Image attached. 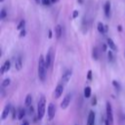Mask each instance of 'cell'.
Segmentation results:
<instances>
[{"mask_svg": "<svg viewBox=\"0 0 125 125\" xmlns=\"http://www.w3.org/2000/svg\"><path fill=\"white\" fill-rule=\"evenodd\" d=\"M103 51H106V45L103 44Z\"/></svg>", "mask_w": 125, "mask_h": 125, "instance_id": "e575fe53", "label": "cell"}, {"mask_svg": "<svg viewBox=\"0 0 125 125\" xmlns=\"http://www.w3.org/2000/svg\"><path fill=\"white\" fill-rule=\"evenodd\" d=\"M105 110H106V119L108 120L110 125H113V112H112V106L109 102H106Z\"/></svg>", "mask_w": 125, "mask_h": 125, "instance_id": "3957f363", "label": "cell"}, {"mask_svg": "<svg viewBox=\"0 0 125 125\" xmlns=\"http://www.w3.org/2000/svg\"><path fill=\"white\" fill-rule=\"evenodd\" d=\"M55 33H56V38H57V39H60V38L62 37V26H61L60 24L56 25V27H55Z\"/></svg>", "mask_w": 125, "mask_h": 125, "instance_id": "4fadbf2b", "label": "cell"}, {"mask_svg": "<svg viewBox=\"0 0 125 125\" xmlns=\"http://www.w3.org/2000/svg\"><path fill=\"white\" fill-rule=\"evenodd\" d=\"M112 84H113L114 88H115L117 91H119V90H120V84H119V82H117L116 80H113V81H112Z\"/></svg>", "mask_w": 125, "mask_h": 125, "instance_id": "cb8c5ba5", "label": "cell"}, {"mask_svg": "<svg viewBox=\"0 0 125 125\" xmlns=\"http://www.w3.org/2000/svg\"><path fill=\"white\" fill-rule=\"evenodd\" d=\"M46 70L47 66L45 63V59L43 56H40L38 60V77L42 82L46 80Z\"/></svg>", "mask_w": 125, "mask_h": 125, "instance_id": "6da1fadb", "label": "cell"}, {"mask_svg": "<svg viewBox=\"0 0 125 125\" xmlns=\"http://www.w3.org/2000/svg\"><path fill=\"white\" fill-rule=\"evenodd\" d=\"M24 115H25V109H24V108H22V107H21V108L19 109L18 119H19V120H22V119H23V117H24Z\"/></svg>", "mask_w": 125, "mask_h": 125, "instance_id": "e0dca14e", "label": "cell"}, {"mask_svg": "<svg viewBox=\"0 0 125 125\" xmlns=\"http://www.w3.org/2000/svg\"><path fill=\"white\" fill-rule=\"evenodd\" d=\"M11 110H12V105L10 104H7L5 105V107L3 108V111H2V114H1V119L2 120H5L8 117V115L10 114Z\"/></svg>", "mask_w": 125, "mask_h": 125, "instance_id": "ba28073f", "label": "cell"}, {"mask_svg": "<svg viewBox=\"0 0 125 125\" xmlns=\"http://www.w3.org/2000/svg\"><path fill=\"white\" fill-rule=\"evenodd\" d=\"M24 24H25V21H24V20H21V21L19 22V24H18V26H17V29L21 30V29L24 27Z\"/></svg>", "mask_w": 125, "mask_h": 125, "instance_id": "7402d4cb", "label": "cell"}, {"mask_svg": "<svg viewBox=\"0 0 125 125\" xmlns=\"http://www.w3.org/2000/svg\"><path fill=\"white\" fill-rule=\"evenodd\" d=\"M21 125H29V122L27 121V120H23L22 122H21Z\"/></svg>", "mask_w": 125, "mask_h": 125, "instance_id": "d6a6232c", "label": "cell"}, {"mask_svg": "<svg viewBox=\"0 0 125 125\" xmlns=\"http://www.w3.org/2000/svg\"><path fill=\"white\" fill-rule=\"evenodd\" d=\"M118 30H119V31H121V30H122V27H121V25H118Z\"/></svg>", "mask_w": 125, "mask_h": 125, "instance_id": "8d00e7d4", "label": "cell"}, {"mask_svg": "<svg viewBox=\"0 0 125 125\" xmlns=\"http://www.w3.org/2000/svg\"><path fill=\"white\" fill-rule=\"evenodd\" d=\"M10 67H11V62H10V61H5V62L2 64V66H1V74H4L6 71H8L9 69H10Z\"/></svg>", "mask_w": 125, "mask_h": 125, "instance_id": "7c38bea8", "label": "cell"}, {"mask_svg": "<svg viewBox=\"0 0 125 125\" xmlns=\"http://www.w3.org/2000/svg\"><path fill=\"white\" fill-rule=\"evenodd\" d=\"M87 79L88 80H91L92 79V70H89L88 73H87Z\"/></svg>", "mask_w": 125, "mask_h": 125, "instance_id": "f546056e", "label": "cell"}, {"mask_svg": "<svg viewBox=\"0 0 125 125\" xmlns=\"http://www.w3.org/2000/svg\"><path fill=\"white\" fill-rule=\"evenodd\" d=\"M11 83V79L10 78H5L3 81H2V87L5 88V87H8Z\"/></svg>", "mask_w": 125, "mask_h": 125, "instance_id": "44dd1931", "label": "cell"}, {"mask_svg": "<svg viewBox=\"0 0 125 125\" xmlns=\"http://www.w3.org/2000/svg\"><path fill=\"white\" fill-rule=\"evenodd\" d=\"M52 36H53V33H52V30L50 29V30H49V34H48V37H49V38H52Z\"/></svg>", "mask_w": 125, "mask_h": 125, "instance_id": "836d02e7", "label": "cell"}, {"mask_svg": "<svg viewBox=\"0 0 125 125\" xmlns=\"http://www.w3.org/2000/svg\"><path fill=\"white\" fill-rule=\"evenodd\" d=\"M50 2H51V0H41V3H42L43 5H45V6L50 5Z\"/></svg>", "mask_w": 125, "mask_h": 125, "instance_id": "83f0119b", "label": "cell"}, {"mask_svg": "<svg viewBox=\"0 0 125 125\" xmlns=\"http://www.w3.org/2000/svg\"><path fill=\"white\" fill-rule=\"evenodd\" d=\"M15 67L17 70H21V67H22V60H21V57L19 56L16 58L15 60Z\"/></svg>", "mask_w": 125, "mask_h": 125, "instance_id": "8fae6325", "label": "cell"}, {"mask_svg": "<svg viewBox=\"0 0 125 125\" xmlns=\"http://www.w3.org/2000/svg\"><path fill=\"white\" fill-rule=\"evenodd\" d=\"M124 56H125V52H124Z\"/></svg>", "mask_w": 125, "mask_h": 125, "instance_id": "ab89813d", "label": "cell"}, {"mask_svg": "<svg viewBox=\"0 0 125 125\" xmlns=\"http://www.w3.org/2000/svg\"><path fill=\"white\" fill-rule=\"evenodd\" d=\"M25 34H26L25 30H24V28H22L21 30V32H20V37H23V36H25Z\"/></svg>", "mask_w": 125, "mask_h": 125, "instance_id": "f1b7e54d", "label": "cell"}, {"mask_svg": "<svg viewBox=\"0 0 125 125\" xmlns=\"http://www.w3.org/2000/svg\"><path fill=\"white\" fill-rule=\"evenodd\" d=\"M6 17H7V12H6V10L3 8V9L1 10V12H0V18H1V20H4Z\"/></svg>", "mask_w": 125, "mask_h": 125, "instance_id": "603a6c76", "label": "cell"}, {"mask_svg": "<svg viewBox=\"0 0 125 125\" xmlns=\"http://www.w3.org/2000/svg\"><path fill=\"white\" fill-rule=\"evenodd\" d=\"M94 123H95V112L93 110H91L89 112V115H88L86 124L87 125H94Z\"/></svg>", "mask_w": 125, "mask_h": 125, "instance_id": "30bf717a", "label": "cell"}, {"mask_svg": "<svg viewBox=\"0 0 125 125\" xmlns=\"http://www.w3.org/2000/svg\"><path fill=\"white\" fill-rule=\"evenodd\" d=\"M16 115H17V110L15 107H12V118L16 119Z\"/></svg>", "mask_w": 125, "mask_h": 125, "instance_id": "484cf974", "label": "cell"}, {"mask_svg": "<svg viewBox=\"0 0 125 125\" xmlns=\"http://www.w3.org/2000/svg\"><path fill=\"white\" fill-rule=\"evenodd\" d=\"M97 27H98V30H99L100 33H104V32H105V26L104 25V23H103L102 21H99V22H98Z\"/></svg>", "mask_w": 125, "mask_h": 125, "instance_id": "ac0fdd59", "label": "cell"}, {"mask_svg": "<svg viewBox=\"0 0 125 125\" xmlns=\"http://www.w3.org/2000/svg\"><path fill=\"white\" fill-rule=\"evenodd\" d=\"M0 1H1V2H3V1H4V0H0Z\"/></svg>", "mask_w": 125, "mask_h": 125, "instance_id": "f35d334b", "label": "cell"}, {"mask_svg": "<svg viewBox=\"0 0 125 125\" xmlns=\"http://www.w3.org/2000/svg\"><path fill=\"white\" fill-rule=\"evenodd\" d=\"M104 14L107 18L110 15V2L109 1H106V3L104 4Z\"/></svg>", "mask_w": 125, "mask_h": 125, "instance_id": "9a60e30c", "label": "cell"}, {"mask_svg": "<svg viewBox=\"0 0 125 125\" xmlns=\"http://www.w3.org/2000/svg\"><path fill=\"white\" fill-rule=\"evenodd\" d=\"M92 57H93V59L94 60H98V58H99V55H98V49L96 48V47H94L93 48V52H92Z\"/></svg>", "mask_w": 125, "mask_h": 125, "instance_id": "ffe728a7", "label": "cell"}, {"mask_svg": "<svg viewBox=\"0 0 125 125\" xmlns=\"http://www.w3.org/2000/svg\"><path fill=\"white\" fill-rule=\"evenodd\" d=\"M63 91H64V86H63V84H62V83H59V84L57 85L55 91H54V98H55V99H59V98L62 95Z\"/></svg>", "mask_w": 125, "mask_h": 125, "instance_id": "5b68a950", "label": "cell"}, {"mask_svg": "<svg viewBox=\"0 0 125 125\" xmlns=\"http://www.w3.org/2000/svg\"><path fill=\"white\" fill-rule=\"evenodd\" d=\"M45 111H46V99L44 96H42L37 104V118L39 120H41L44 117Z\"/></svg>", "mask_w": 125, "mask_h": 125, "instance_id": "7a4b0ae2", "label": "cell"}, {"mask_svg": "<svg viewBox=\"0 0 125 125\" xmlns=\"http://www.w3.org/2000/svg\"><path fill=\"white\" fill-rule=\"evenodd\" d=\"M107 59L109 62H112L113 61V53L111 51H108L107 52Z\"/></svg>", "mask_w": 125, "mask_h": 125, "instance_id": "d4e9b609", "label": "cell"}, {"mask_svg": "<svg viewBox=\"0 0 125 125\" xmlns=\"http://www.w3.org/2000/svg\"><path fill=\"white\" fill-rule=\"evenodd\" d=\"M31 103H32V97H31V95L28 94V95L25 97V100H24V105H25L26 107H28V106L31 105Z\"/></svg>", "mask_w": 125, "mask_h": 125, "instance_id": "2e32d148", "label": "cell"}, {"mask_svg": "<svg viewBox=\"0 0 125 125\" xmlns=\"http://www.w3.org/2000/svg\"><path fill=\"white\" fill-rule=\"evenodd\" d=\"M60 0H51V2L53 3V4H55V3H58Z\"/></svg>", "mask_w": 125, "mask_h": 125, "instance_id": "d590c367", "label": "cell"}, {"mask_svg": "<svg viewBox=\"0 0 125 125\" xmlns=\"http://www.w3.org/2000/svg\"><path fill=\"white\" fill-rule=\"evenodd\" d=\"M91 88L89 87V86H86L85 88H84V97L85 98H90V96H91Z\"/></svg>", "mask_w": 125, "mask_h": 125, "instance_id": "d6986e66", "label": "cell"}, {"mask_svg": "<svg viewBox=\"0 0 125 125\" xmlns=\"http://www.w3.org/2000/svg\"><path fill=\"white\" fill-rule=\"evenodd\" d=\"M47 113H48L49 120H52L55 117V114H56V105H55V104H53V103L49 104L48 108H47Z\"/></svg>", "mask_w": 125, "mask_h": 125, "instance_id": "8992f818", "label": "cell"}, {"mask_svg": "<svg viewBox=\"0 0 125 125\" xmlns=\"http://www.w3.org/2000/svg\"><path fill=\"white\" fill-rule=\"evenodd\" d=\"M28 113L29 114H32L33 113V107H32V105L28 106Z\"/></svg>", "mask_w": 125, "mask_h": 125, "instance_id": "1f68e13d", "label": "cell"}, {"mask_svg": "<svg viewBox=\"0 0 125 125\" xmlns=\"http://www.w3.org/2000/svg\"><path fill=\"white\" fill-rule=\"evenodd\" d=\"M71 76H72V70L71 69H66L63 73H62V84H65V83H67L68 81H69V79L71 78Z\"/></svg>", "mask_w": 125, "mask_h": 125, "instance_id": "52a82bcc", "label": "cell"}, {"mask_svg": "<svg viewBox=\"0 0 125 125\" xmlns=\"http://www.w3.org/2000/svg\"><path fill=\"white\" fill-rule=\"evenodd\" d=\"M78 15H79V12L77 10H74L73 13H72V19H76L78 17Z\"/></svg>", "mask_w": 125, "mask_h": 125, "instance_id": "4316f807", "label": "cell"}, {"mask_svg": "<svg viewBox=\"0 0 125 125\" xmlns=\"http://www.w3.org/2000/svg\"><path fill=\"white\" fill-rule=\"evenodd\" d=\"M97 104V97H94L92 99V105H96Z\"/></svg>", "mask_w": 125, "mask_h": 125, "instance_id": "4dcf8cb0", "label": "cell"}, {"mask_svg": "<svg viewBox=\"0 0 125 125\" xmlns=\"http://www.w3.org/2000/svg\"><path fill=\"white\" fill-rule=\"evenodd\" d=\"M106 44H107V46L109 47L110 50H112V51H116V45L114 44V42H113V40H112L111 38H107V40H106Z\"/></svg>", "mask_w": 125, "mask_h": 125, "instance_id": "5bb4252c", "label": "cell"}, {"mask_svg": "<svg viewBox=\"0 0 125 125\" xmlns=\"http://www.w3.org/2000/svg\"><path fill=\"white\" fill-rule=\"evenodd\" d=\"M40 1H41V0H35V2H36L37 4H39V2H40Z\"/></svg>", "mask_w": 125, "mask_h": 125, "instance_id": "74e56055", "label": "cell"}, {"mask_svg": "<svg viewBox=\"0 0 125 125\" xmlns=\"http://www.w3.org/2000/svg\"><path fill=\"white\" fill-rule=\"evenodd\" d=\"M70 101H71V95H70V94L65 95V97L62 99V102L61 103V107H62V109H65V108L69 105Z\"/></svg>", "mask_w": 125, "mask_h": 125, "instance_id": "9c48e42d", "label": "cell"}, {"mask_svg": "<svg viewBox=\"0 0 125 125\" xmlns=\"http://www.w3.org/2000/svg\"><path fill=\"white\" fill-rule=\"evenodd\" d=\"M53 59H54L53 49L50 48L49 51H48V53H47V55H46V57H45V63H46L47 68L51 67V65H52V63H53Z\"/></svg>", "mask_w": 125, "mask_h": 125, "instance_id": "277c9868", "label": "cell"}]
</instances>
